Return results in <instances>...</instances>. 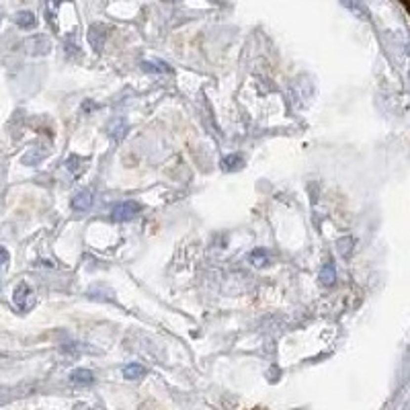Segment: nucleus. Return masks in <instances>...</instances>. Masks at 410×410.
<instances>
[{"instance_id":"6","label":"nucleus","mask_w":410,"mask_h":410,"mask_svg":"<svg viewBox=\"0 0 410 410\" xmlns=\"http://www.w3.org/2000/svg\"><path fill=\"white\" fill-rule=\"evenodd\" d=\"M70 379L74 384H92V373L88 369H76V371H72Z\"/></svg>"},{"instance_id":"8","label":"nucleus","mask_w":410,"mask_h":410,"mask_svg":"<svg viewBox=\"0 0 410 410\" xmlns=\"http://www.w3.org/2000/svg\"><path fill=\"white\" fill-rule=\"evenodd\" d=\"M144 70H150V72H168L170 68L166 62H144Z\"/></svg>"},{"instance_id":"3","label":"nucleus","mask_w":410,"mask_h":410,"mask_svg":"<svg viewBox=\"0 0 410 410\" xmlns=\"http://www.w3.org/2000/svg\"><path fill=\"white\" fill-rule=\"evenodd\" d=\"M90 205H92V193L88 189L78 191V193L72 197V207L76 211H86V209H90Z\"/></svg>"},{"instance_id":"9","label":"nucleus","mask_w":410,"mask_h":410,"mask_svg":"<svg viewBox=\"0 0 410 410\" xmlns=\"http://www.w3.org/2000/svg\"><path fill=\"white\" fill-rule=\"evenodd\" d=\"M238 164H242V158L238 154L224 158V168H232V170H234V168H238Z\"/></svg>"},{"instance_id":"7","label":"nucleus","mask_w":410,"mask_h":410,"mask_svg":"<svg viewBox=\"0 0 410 410\" xmlns=\"http://www.w3.org/2000/svg\"><path fill=\"white\" fill-rule=\"evenodd\" d=\"M123 375H125L127 379L142 377V375H144V367L138 365V363H131V365H127V367H123Z\"/></svg>"},{"instance_id":"11","label":"nucleus","mask_w":410,"mask_h":410,"mask_svg":"<svg viewBox=\"0 0 410 410\" xmlns=\"http://www.w3.org/2000/svg\"><path fill=\"white\" fill-rule=\"evenodd\" d=\"M4 263H8V252L4 248H0V267H2Z\"/></svg>"},{"instance_id":"5","label":"nucleus","mask_w":410,"mask_h":410,"mask_svg":"<svg viewBox=\"0 0 410 410\" xmlns=\"http://www.w3.org/2000/svg\"><path fill=\"white\" fill-rule=\"evenodd\" d=\"M15 21H17L19 27H23V29H29V27L35 25V15L31 10H21L19 15L15 17Z\"/></svg>"},{"instance_id":"1","label":"nucleus","mask_w":410,"mask_h":410,"mask_svg":"<svg viewBox=\"0 0 410 410\" xmlns=\"http://www.w3.org/2000/svg\"><path fill=\"white\" fill-rule=\"evenodd\" d=\"M138 211H140V205L135 201H123V203H117L111 209V220L113 222H127L131 217H135Z\"/></svg>"},{"instance_id":"2","label":"nucleus","mask_w":410,"mask_h":410,"mask_svg":"<svg viewBox=\"0 0 410 410\" xmlns=\"http://www.w3.org/2000/svg\"><path fill=\"white\" fill-rule=\"evenodd\" d=\"M33 299H35L33 291L29 289V285H27V283H21L15 289V293H12V302H15V306L19 310H29L33 306Z\"/></svg>"},{"instance_id":"10","label":"nucleus","mask_w":410,"mask_h":410,"mask_svg":"<svg viewBox=\"0 0 410 410\" xmlns=\"http://www.w3.org/2000/svg\"><path fill=\"white\" fill-rule=\"evenodd\" d=\"M250 258H252V263H254V265H263V263L267 261V252L258 248V250H254V252H252V256H250Z\"/></svg>"},{"instance_id":"4","label":"nucleus","mask_w":410,"mask_h":410,"mask_svg":"<svg viewBox=\"0 0 410 410\" xmlns=\"http://www.w3.org/2000/svg\"><path fill=\"white\" fill-rule=\"evenodd\" d=\"M334 279H336L334 265H332V261H328V263L320 269V281H322V285H332Z\"/></svg>"}]
</instances>
